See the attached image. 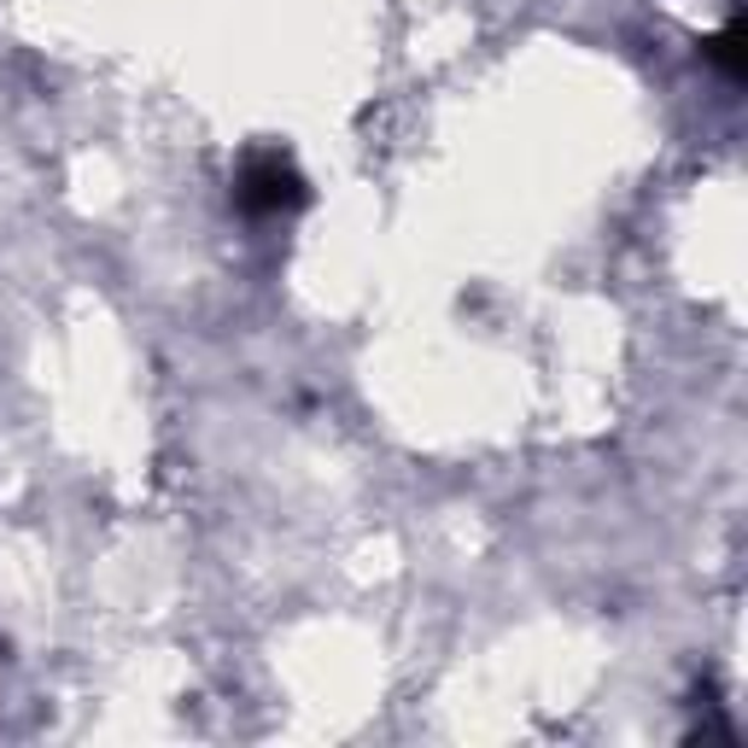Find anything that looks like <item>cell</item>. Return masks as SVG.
Masks as SVG:
<instances>
[{
  "mask_svg": "<svg viewBox=\"0 0 748 748\" xmlns=\"http://www.w3.org/2000/svg\"><path fill=\"white\" fill-rule=\"evenodd\" d=\"M252 187H258V205H287V199H299V176L293 170H281V164H263V170L252 176Z\"/></svg>",
  "mask_w": 748,
  "mask_h": 748,
  "instance_id": "cell-1",
  "label": "cell"
}]
</instances>
